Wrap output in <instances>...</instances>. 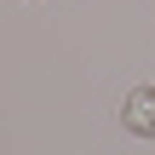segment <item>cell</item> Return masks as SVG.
Segmentation results:
<instances>
[{
	"instance_id": "cell-1",
	"label": "cell",
	"mask_w": 155,
	"mask_h": 155,
	"mask_svg": "<svg viewBox=\"0 0 155 155\" xmlns=\"http://www.w3.org/2000/svg\"><path fill=\"white\" fill-rule=\"evenodd\" d=\"M121 127H127L132 138H155V86L127 92V104H121Z\"/></svg>"
}]
</instances>
